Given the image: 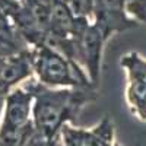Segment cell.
<instances>
[{"label":"cell","instance_id":"6da1fadb","mask_svg":"<svg viewBox=\"0 0 146 146\" xmlns=\"http://www.w3.org/2000/svg\"><path fill=\"white\" fill-rule=\"evenodd\" d=\"M25 83L34 94V129L48 137H57L64 124L72 123L85 105L96 100V89L92 88H48L35 78Z\"/></svg>","mask_w":146,"mask_h":146},{"label":"cell","instance_id":"7a4b0ae2","mask_svg":"<svg viewBox=\"0 0 146 146\" xmlns=\"http://www.w3.org/2000/svg\"><path fill=\"white\" fill-rule=\"evenodd\" d=\"M34 78L48 88H92L88 73L76 62L42 42L29 47Z\"/></svg>","mask_w":146,"mask_h":146},{"label":"cell","instance_id":"3957f363","mask_svg":"<svg viewBox=\"0 0 146 146\" xmlns=\"http://www.w3.org/2000/svg\"><path fill=\"white\" fill-rule=\"evenodd\" d=\"M34 94L22 83L6 94L0 120V146H21L32 133Z\"/></svg>","mask_w":146,"mask_h":146},{"label":"cell","instance_id":"277c9868","mask_svg":"<svg viewBox=\"0 0 146 146\" xmlns=\"http://www.w3.org/2000/svg\"><path fill=\"white\" fill-rule=\"evenodd\" d=\"M73 40L76 47V62L85 69L91 82L98 88L104 45L107 42L105 35L89 18L80 16Z\"/></svg>","mask_w":146,"mask_h":146},{"label":"cell","instance_id":"5b68a950","mask_svg":"<svg viewBox=\"0 0 146 146\" xmlns=\"http://www.w3.org/2000/svg\"><path fill=\"white\" fill-rule=\"evenodd\" d=\"M120 66L126 73V104L133 115L146 121V58L130 51L120 58Z\"/></svg>","mask_w":146,"mask_h":146},{"label":"cell","instance_id":"8992f818","mask_svg":"<svg viewBox=\"0 0 146 146\" xmlns=\"http://www.w3.org/2000/svg\"><path fill=\"white\" fill-rule=\"evenodd\" d=\"M91 21L102 31L107 40L117 32L137 27V23L127 16L123 0H95Z\"/></svg>","mask_w":146,"mask_h":146},{"label":"cell","instance_id":"52a82bcc","mask_svg":"<svg viewBox=\"0 0 146 146\" xmlns=\"http://www.w3.org/2000/svg\"><path fill=\"white\" fill-rule=\"evenodd\" d=\"M62 146H115L114 126L108 117L102 118L92 129H78L64 124L60 130Z\"/></svg>","mask_w":146,"mask_h":146},{"label":"cell","instance_id":"ba28073f","mask_svg":"<svg viewBox=\"0 0 146 146\" xmlns=\"http://www.w3.org/2000/svg\"><path fill=\"white\" fill-rule=\"evenodd\" d=\"M31 78H34V70L29 48L0 62V94H7Z\"/></svg>","mask_w":146,"mask_h":146},{"label":"cell","instance_id":"9c48e42d","mask_svg":"<svg viewBox=\"0 0 146 146\" xmlns=\"http://www.w3.org/2000/svg\"><path fill=\"white\" fill-rule=\"evenodd\" d=\"M127 16L137 25H146V0H123Z\"/></svg>","mask_w":146,"mask_h":146},{"label":"cell","instance_id":"30bf717a","mask_svg":"<svg viewBox=\"0 0 146 146\" xmlns=\"http://www.w3.org/2000/svg\"><path fill=\"white\" fill-rule=\"evenodd\" d=\"M58 143H60V135L57 137H48L42 133L34 130V133L21 146H58Z\"/></svg>","mask_w":146,"mask_h":146},{"label":"cell","instance_id":"8fae6325","mask_svg":"<svg viewBox=\"0 0 146 146\" xmlns=\"http://www.w3.org/2000/svg\"><path fill=\"white\" fill-rule=\"evenodd\" d=\"M69 3L72 5L73 10H75L79 16H85V18L91 19V12H89L86 0H69Z\"/></svg>","mask_w":146,"mask_h":146},{"label":"cell","instance_id":"7c38bea8","mask_svg":"<svg viewBox=\"0 0 146 146\" xmlns=\"http://www.w3.org/2000/svg\"><path fill=\"white\" fill-rule=\"evenodd\" d=\"M5 98H6V94H0V120H2L3 108H5Z\"/></svg>","mask_w":146,"mask_h":146},{"label":"cell","instance_id":"4fadbf2b","mask_svg":"<svg viewBox=\"0 0 146 146\" xmlns=\"http://www.w3.org/2000/svg\"><path fill=\"white\" fill-rule=\"evenodd\" d=\"M58 146H60V143H58Z\"/></svg>","mask_w":146,"mask_h":146}]
</instances>
